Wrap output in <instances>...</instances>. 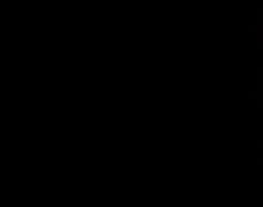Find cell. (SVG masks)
Returning a JSON list of instances; mask_svg holds the SVG:
<instances>
[{"label":"cell","instance_id":"cell-3","mask_svg":"<svg viewBox=\"0 0 263 207\" xmlns=\"http://www.w3.org/2000/svg\"><path fill=\"white\" fill-rule=\"evenodd\" d=\"M248 99H251V100H258V93L257 91H248Z\"/></svg>","mask_w":263,"mask_h":207},{"label":"cell","instance_id":"cell-7","mask_svg":"<svg viewBox=\"0 0 263 207\" xmlns=\"http://www.w3.org/2000/svg\"><path fill=\"white\" fill-rule=\"evenodd\" d=\"M257 147L258 149H263V139L261 141H257Z\"/></svg>","mask_w":263,"mask_h":207},{"label":"cell","instance_id":"cell-6","mask_svg":"<svg viewBox=\"0 0 263 207\" xmlns=\"http://www.w3.org/2000/svg\"><path fill=\"white\" fill-rule=\"evenodd\" d=\"M255 161H257V165H261V167H263V156H261V158L258 156V158H257Z\"/></svg>","mask_w":263,"mask_h":207},{"label":"cell","instance_id":"cell-1","mask_svg":"<svg viewBox=\"0 0 263 207\" xmlns=\"http://www.w3.org/2000/svg\"><path fill=\"white\" fill-rule=\"evenodd\" d=\"M257 71V93H258V100H257V109H263V65L257 67L255 68Z\"/></svg>","mask_w":263,"mask_h":207},{"label":"cell","instance_id":"cell-4","mask_svg":"<svg viewBox=\"0 0 263 207\" xmlns=\"http://www.w3.org/2000/svg\"><path fill=\"white\" fill-rule=\"evenodd\" d=\"M258 20H263V7L261 8H257V22Z\"/></svg>","mask_w":263,"mask_h":207},{"label":"cell","instance_id":"cell-5","mask_svg":"<svg viewBox=\"0 0 263 207\" xmlns=\"http://www.w3.org/2000/svg\"><path fill=\"white\" fill-rule=\"evenodd\" d=\"M248 33H255V24L248 25Z\"/></svg>","mask_w":263,"mask_h":207},{"label":"cell","instance_id":"cell-2","mask_svg":"<svg viewBox=\"0 0 263 207\" xmlns=\"http://www.w3.org/2000/svg\"><path fill=\"white\" fill-rule=\"evenodd\" d=\"M255 36H257V50L263 51V20L255 24Z\"/></svg>","mask_w":263,"mask_h":207}]
</instances>
